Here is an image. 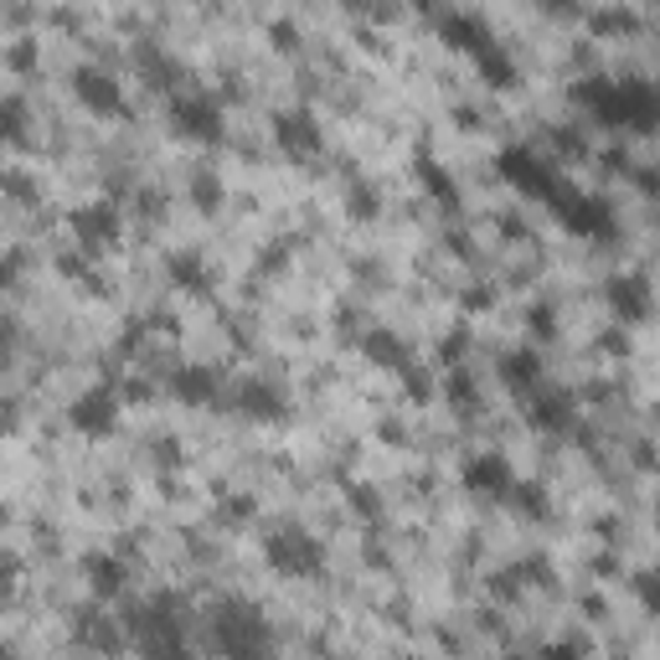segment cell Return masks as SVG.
Here are the masks:
<instances>
[{
	"instance_id": "3",
	"label": "cell",
	"mask_w": 660,
	"mask_h": 660,
	"mask_svg": "<svg viewBox=\"0 0 660 660\" xmlns=\"http://www.w3.org/2000/svg\"><path fill=\"white\" fill-rule=\"evenodd\" d=\"M171 124H176L186 140H217L223 135V109L207 93H176L171 99Z\"/></svg>"
},
{
	"instance_id": "12",
	"label": "cell",
	"mask_w": 660,
	"mask_h": 660,
	"mask_svg": "<svg viewBox=\"0 0 660 660\" xmlns=\"http://www.w3.org/2000/svg\"><path fill=\"white\" fill-rule=\"evenodd\" d=\"M83 573H89V588L99 594V599H120L124 584H130L124 563H120V557H109V553H93L89 563H83Z\"/></svg>"
},
{
	"instance_id": "15",
	"label": "cell",
	"mask_w": 660,
	"mask_h": 660,
	"mask_svg": "<svg viewBox=\"0 0 660 660\" xmlns=\"http://www.w3.org/2000/svg\"><path fill=\"white\" fill-rule=\"evenodd\" d=\"M532 423L537 429H547V434H557V429H568V398L563 392H532Z\"/></svg>"
},
{
	"instance_id": "22",
	"label": "cell",
	"mask_w": 660,
	"mask_h": 660,
	"mask_svg": "<svg viewBox=\"0 0 660 660\" xmlns=\"http://www.w3.org/2000/svg\"><path fill=\"white\" fill-rule=\"evenodd\" d=\"M542 11H557V16H568V11H578V0H542Z\"/></svg>"
},
{
	"instance_id": "5",
	"label": "cell",
	"mask_w": 660,
	"mask_h": 660,
	"mask_svg": "<svg viewBox=\"0 0 660 660\" xmlns=\"http://www.w3.org/2000/svg\"><path fill=\"white\" fill-rule=\"evenodd\" d=\"M114 423H120V392L109 388V382L104 388H89L73 403V429H83V434L104 439V434H114Z\"/></svg>"
},
{
	"instance_id": "11",
	"label": "cell",
	"mask_w": 660,
	"mask_h": 660,
	"mask_svg": "<svg viewBox=\"0 0 660 660\" xmlns=\"http://www.w3.org/2000/svg\"><path fill=\"white\" fill-rule=\"evenodd\" d=\"M238 408L248 413V419H258V423H274V419H285V398H279V388L274 382H243V392H238Z\"/></svg>"
},
{
	"instance_id": "18",
	"label": "cell",
	"mask_w": 660,
	"mask_h": 660,
	"mask_svg": "<svg viewBox=\"0 0 660 660\" xmlns=\"http://www.w3.org/2000/svg\"><path fill=\"white\" fill-rule=\"evenodd\" d=\"M212 392H217L212 372H202V367H186V372H176V398H186V403H207Z\"/></svg>"
},
{
	"instance_id": "2",
	"label": "cell",
	"mask_w": 660,
	"mask_h": 660,
	"mask_svg": "<svg viewBox=\"0 0 660 660\" xmlns=\"http://www.w3.org/2000/svg\"><path fill=\"white\" fill-rule=\"evenodd\" d=\"M264 557H269L279 573H289V578H310V573L326 568V547H320L316 537H305V532H274L269 542H264Z\"/></svg>"
},
{
	"instance_id": "6",
	"label": "cell",
	"mask_w": 660,
	"mask_h": 660,
	"mask_svg": "<svg viewBox=\"0 0 660 660\" xmlns=\"http://www.w3.org/2000/svg\"><path fill=\"white\" fill-rule=\"evenodd\" d=\"M73 233H78V243L83 248H114V238L124 233V217H120V207L114 202H93V207H83V212H73Z\"/></svg>"
},
{
	"instance_id": "8",
	"label": "cell",
	"mask_w": 660,
	"mask_h": 660,
	"mask_svg": "<svg viewBox=\"0 0 660 660\" xmlns=\"http://www.w3.org/2000/svg\"><path fill=\"white\" fill-rule=\"evenodd\" d=\"M217 646L233 650V656H248V650H269V635L254 619V609H227V619H217Z\"/></svg>"
},
{
	"instance_id": "1",
	"label": "cell",
	"mask_w": 660,
	"mask_h": 660,
	"mask_svg": "<svg viewBox=\"0 0 660 660\" xmlns=\"http://www.w3.org/2000/svg\"><path fill=\"white\" fill-rule=\"evenodd\" d=\"M588 104L599 109L604 124H635V130H650L660 120V93L646 83H599L588 89Z\"/></svg>"
},
{
	"instance_id": "19",
	"label": "cell",
	"mask_w": 660,
	"mask_h": 660,
	"mask_svg": "<svg viewBox=\"0 0 660 660\" xmlns=\"http://www.w3.org/2000/svg\"><path fill=\"white\" fill-rule=\"evenodd\" d=\"M367 357H377V361H388V367H398V361H403V346L392 341L388 330H372V336H367Z\"/></svg>"
},
{
	"instance_id": "7",
	"label": "cell",
	"mask_w": 660,
	"mask_h": 660,
	"mask_svg": "<svg viewBox=\"0 0 660 660\" xmlns=\"http://www.w3.org/2000/svg\"><path fill=\"white\" fill-rule=\"evenodd\" d=\"M465 491L506 501V495H516V470L506 465V454H475L465 465Z\"/></svg>"
},
{
	"instance_id": "4",
	"label": "cell",
	"mask_w": 660,
	"mask_h": 660,
	"mask_svg": "<svg viewBox=\"0 0 660 660\" xmlns=\"http://www.w3.org/2000/svg\"><path fill=\"white\" fill-rule=\"evenodd\" d=\"M501 176H506L511 186H522L526 196H542V202H553V196L563 192V186H557V176L532 151H506V155H501Z\"/></svg>"
},
{
	"instance_id": "21",
	"label": "cell",
	"mask_w": 660,
	"mask_h": 660,
	"mask_svg": "<svg viewBox=\"0 0 660 660\" xmlns=\"http://www.w3.org/2000/svg\"><path fill=\"white\" fill-rule=\"evenodd\" d=\"M635 588H640V599H646L650 615H660V573H646V578H635Z\"/></svg>"
},
{
	"instance_id": "14",
	"label": "cell",
	"mask_w": 660,
	"mask_h": 660,
	"mask_svg": "<svg viewBox=\"0 0 660 660\" xmlns=\"http://www.w3.org/2000/svg\"><path fill=\"white\" fill-rule=\"evenodd\" d=\"M279 140H285V151L310 155V151H320V124L310 114H285L279 120Z\"/></svg>"
},
{
	"instance_id": "10",
	"label": "cell",
	"mask_w": 660,
	"mask_h": 660,
	"mask_svg": "<svg viewBox=\"0 0 660 660\" xmlns=\"http://www.w3.org/2000/svg\"><path fill=\"white\" fill-rule=\"evenodd\" d=\"M553 207L563 212V223L578 227V233H588V238H599V233H609V212H604L599 202H588V196H568V192H557V196H553Z\"/></svg>"
},
{
	"instance_id": "9",
	"label": "cell",
	"mask_w": 660,
	"mask_h": 660,
	"mask_svg": "<svg viewBox=\"0 0 660 660\" xmlns=\"http://www.w3.org/2000/svg\"><path fill=\"white\" fill-rule=\"evenodd\" d=\"M73 93L83 99V109H93V114H124V89L109 73H93V68L89 73H78Z\"/></svg>"
},
{
	"instance_id": "17",
	"label": "cell",
	"mask_w": 660,
	"mask_h": 660,
	"mask_svg": "<svg viewBox=\"0 0 660 660\" xmlns=\"http://www.w3.org/2000/svg\"><path fill=\"white\" fill-rule=\"evenodd\" d=\"M165 269H171V279H176L181 289H207V264L196 254H171L165 258Z\"/></svg>"
},
{
	"instance_id": "16",
	"label": "cell",
	"mask_w": 660,
	"mask_h": 660,
	"mask_svg": "<svg viewBox=\"0 0 660 660\" xmlns=\"http://www.w3.org/2000/svg\"><path fill=\"white\" fill-rule=\"evenodd\" d=\"M506 382L522 392H537L542 388V357L537 351H511L506 357Z\"/></svg>"
},
{
	"instance_id": "13",
	"label": "cell",
	"mask_w": 660,
	"mask_h": 660,
	"mask_svg": "<svg viewBox=\"0 0 660 660\" xmlns=\"http://www.w3.org/2000/svg\"><path fill=\"white\" fill-rule=\"evenodd\" d=\"M609 305H615L625 320H646L650 316V289H646V279H615L609 285Z\"/></svg>"
},
{
	"instance_id": "20",
	"label": "cell",
	"mask_w": 660,
	"mask_h": 660,
	"mask_svg": "<svg viewBox=\"0 0 660 660\" xmlns=\"http://www.w3.org/2000/svg\"><path fill=\"white\" fill-rule=\"evenodd\" d=\"M419 171H423V181H429V192L444 196V202H454V181L444 176V171H439L434 161H419Z\"/></svg>"
}]
</instances>
